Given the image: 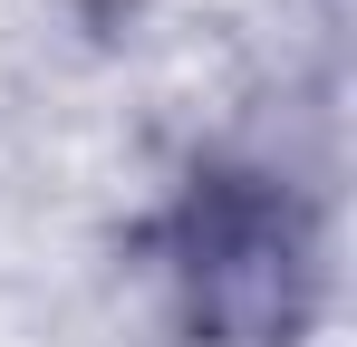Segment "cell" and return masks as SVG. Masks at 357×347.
Masks as SVG:
<instances>
[{"label":"cell","mask_w":357,"mask_h":347,"mask_svg":"<svg viewBox=\"0 0 357 347\" xmlns=\"http://www.w3.org/2000/svg\"><path fill=\"white\" fill-rule=\"evenodd\" d=\"M183 289H193V318H213L241 347L290 338L319 289L309 213L271 174H213L183 203Z\"/></svg>","instance_id":"obj_1"}]
</instances>
